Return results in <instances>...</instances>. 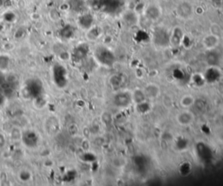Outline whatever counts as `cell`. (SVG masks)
I'll use <instances>...</instances> for the list:
<instances>
[{
	"label": "cell",
	"instance_id": "cell-6",
	"mask_svg": "<svg viewBox=\"0 0 223 186\" xmlns=\"http://www.w3.org/2000/svg\"><path fill=\"white\" fill-rule=\"evenodd\" d=\"M133 100H134L135 102L139 104H142V103L144 102L145 98H146V94H145L143 91L137 89V90H135L134 92H133Z\"/></svg>",
	"mask_w": 223,
	"mask_h": 186
},
{
	"label": "cell",
	"instance_id": "cell-4",
	"mask_svg": "<svg viewBox=\"0 0 223 186\" xmlns=\"http://www.w3.org/2000/svg\"><path fill=\"white\" fill-rule=\"evenodd\" d=\"M145 94L146 97H148L150 98H154L157 97L159 94V88L156 84H148L147 87L145 90Z\"/></svg>",
	"mask_w": 223,
	"mask_h": 186
},
{
	"label": "cell",
	"instance_id": "cell-8",
	"mask_svg": "<svg viewBox=\"0 0 223 186\" xmlns=\"http://www.w3.org/2000/svg\"><path fill=\"white\" fill-rule=\"evenodd\" d=\"M181 105L183 106L184 108H188L192 106L195 103V98L194 97L192 96H189V95H186L184 96L183 98H181Z\"/></svg>",
	"mask_w": 223,
	"mask_h": 186
},
{
	"label": "cell",
	"instance_id": "cell-7",
	"mask_svg": "<svg viewBox=\"0 0 223 186\" xmlns=\"http://www.w3.org/2000/svg\"><path fill=\"white\" fill-rule=\"evenodd\" d=\"M212 78H214V82L216 81L219 78V73L218 70H216L214 68H211L208 70L207 72V76L205 75V81H208V82H212Z\"/></svg>",
	"mask_w": 223,
	"mask_h": 186
},
{
	"label": "cell",
	"instance_id": "cell-1",
	"mask_svg": "<svg viewBox=\"0 0 223 186\" xmlns=\"http://www.w3.org/2000/svg\"><path fill=\"white\" fill-rule=\"evenodd\" d=\"M193 14V7L188 2H183L177 7V15L183 19H187Z\"/></svg>",
	"mask_w": 223,
	"mask_h": 186
},
{
	"label": "cell",
	"instance_id": "cell-5",
	"mask_svg": "<svg viewBox=\"0 0 223 186\" xmlns=\"http://www.w3.org/2000/svg\"><path fill=\"white\" fill-rule=\"evenodd\" d=\"M146 15L149 19L155 20L159 18L160 15V11L156 6H149L148 8L146 11Z\"/></svg>",
	"mask_w": 223,
	"mask_h": 186
},
{
	"label": "cell",
	"instance_id": "cell-2",
	"mask_svg": "<svg viewBox=\"0 0 223 186\" xmlns=\"http://www.w3.org/2000/svg\"><path fill=\"white\" fill-rule=\"evenodd\" d=\"M203 43H204V45L207 49H208V50L214 49V47L217 46V44H218L219 36H216L214 34H211L209 36H207L204 38Z\"/></svg>",
	"mask_w": 223,
	"mask_h": 186
},
{
	"label": "cell",
	"instance_id": "cell-3",
	"mask_svg": "<svg viewBox=\"0 0 223 186\" xmlns=\"http://www.w3.org/2000/svg\"><path fill=\"white\" fill-rule=\"evenodd\" d=\"M177 121L179 122L181 125H190L191 123H193L194 120V116L191 114V112H181L179 116H177Z\"/></svg>",
	"mask_w": 223,
	"mask_h": 186
}]
</instances>
